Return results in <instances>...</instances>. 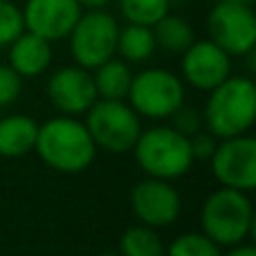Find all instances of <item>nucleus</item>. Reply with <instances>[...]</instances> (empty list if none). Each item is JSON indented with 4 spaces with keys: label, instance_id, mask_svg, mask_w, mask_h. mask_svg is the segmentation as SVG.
I'll return each mask as SVG.
<instances>
[{
    "label": "nucleus",
    "instance_id": "nucleus-2",
    "mask_svg": "<svg viewBox=\"0 0 256 256\" xmlns=\"http://www.w3.org/2000/svg\"><path fill=\"white\" fill-rule=\"evenodd\" d=\"M204 128L216 140L245 135L256 122V86L250 76H227L209 90L202 112Z\"/></svg>",
    "mask_w": 256,
    "mask_h": 256
},
{
    "label": "nucleus",
    "instance_id": "nucleus-9",
    "mask_svg": "<svg viewBox=\"0 0 256 256\" xmlns=\"http://www.w3.org/2000/svg\"><path fill=\"white\" fill-rule=\"evenodd\" d=\"M209 166L220 186L250 194L256 186V140L248 132L218 140Z\"/></svg>",
    "mask_w": 256,
    "mask_h": 256
},
{
    "label": "nucleus",
    "instance_id": "nucleus-29",
    "mask_svg": "<svg viewBox=\"0 0 256 256\" xmlns=\"http://www.w3.org/2000/svg\"><path fill=\"white\" fill-rule=\"evenodd\" d=\"M99 256H120V254H115V252H104V254H99Z\"/></svg>",
    "mask_w": 256,
    "mask_h": 256
},
{
    "label": "nucleus",
    "instance_id": "nucleus-11",
    "mask_svg": "<svg viewBox=\"0 0 256 256\" xmlns=\"http://www.w3.org/2000/svg\"><path fill=\"white\" fill-rule=\"evenodd\" d=\"M48 99L61 115L79 117L97 102L92 72L81 66H63L52 72L48 81Z\"/></svg>",
    "mask_w": 256,
    "mask_h": 256
},
{
    "label": "nucleus",
    "instance_id": "nucleus-27",
    "mask_svg": "<svg viewBox=\"0 0 256 256\" xmlns=\"http://www.w3.org/2000/svg\"><path fill=\"white\" fill-rule=\"evenodd\" d=\"M81 7H88V9H104L110 0H76Z\"/></svg>",
    "mask_w": 256,
    "mask_h": 256
},
{
    "label": "nucleus",
    "instance_id": "nucleus-24",
    "mask_svg": "<svg viewBox=\"0 0 256 256\" xmlns=\"http://www.w3.org/2000/svg\"><path fill=\"white\" fill-rule=\"evenodd\" d=\"M22 92V76L12 66H0V106H12Z\"/></svg>",
    "mask_w": 256,
    "mask_h": 256
},
{
    "label": "nucleus",
    "instance_id": "nucleus-1",
    "mask_svg": "<svg viewBox=\"0 0 256 256\" xmlns=\"http://www.w3.org/2000/svg\"><path fill=\"white\" fill-rule=\"evenodd\" d=\"M34 150L50 168L58 173H81L94 162L97 146L88 128L76 117H54L38 126Z\"/></svg>",
    "mask_w": 256,
    "mask_h": 256
},
{
    "label": "nucleus",
    "instance_id": "nucleus-21",
    "mask_svg": "<svg viewBox=\"0 0 256 256\" xmlns=\"http://www.w3.org/2000/svg\"><path fill=\"white\" fill-rule=\"evenodd\" d=\"M164 256H222V248L202 232H184L171 240Z\"/></svg>",
    "mask_w": 256,
    "mask_h": 256
},
{
    "label": "nucleus",
    "instance_id": "nucleus-6",
    "mask_svg": "<svg viewBox=\"0 0 256 256\" xmlns=\"http://www.w3.org/2000/svg\"><path fill=\"white\" fill-rule=\"evenodd\" d=\"M126 99L140 117L166 120L184 104V81L171 70L148 68L132 74Z\"/></svg>",
    "mask_w": 256,
    "mask_h": 256
},
{
    "label": "nucleus",
    "instance_id": "nucleus-23",
    "mask_svg": "<svg viewBox=\"0 0 256 256\" xmlns=\"http://www.w3.org/2000/svg\"><path fill=\"white\" fill-rule=\"evenodd\" d=\"M171 120H173V124H171V126L176 128L178 132L186 135V137L196 135V132L202 130V126H204V122H202V112L196 110L194 106H186V104H182V106L178 108L176 112H173Z\"/></svg>",
    "mask_w": 256,
    "mask_h": 256
},
{
    "label": "nucleus",
    "instance_id": "nucleus-15",
    "mask_svg": "<svg viewBox=\"0 0 256 256\" xmlns=\"http://www.w3.org/2000/svg\"><path fill=\"white\" fill-rule=\"evenodd\" d=\"M38 135V124L30 115H7L0 120V155L22 158L32 153Z\"/></svg>",
    "mask_w": 256,
    "mask_h": 256
},
{
    "label": "nucleus",
    "instance_id": "nucleus-4",
    "mask_svg": "<svg viewBox=\"0 0 256 256\" xmlns=\"http://www.w3.org/2000/svg\"><path fill=\"white\" fill-rule=\"evenodd\" d=\"M132 153L137 166L148 178H160V180L182 178L194 166L189 137L178 132L173 126L142 128Z\"/></svg>",
    "mask_w": 256,
    "mask_h": 256
},
{
    "label": "nucleus",
    "instance_id": "nucleus-17",
    "mask_svg": "<svg viewBox=\"0 0 256 256\" xmlns=\"http://www.w3.org/2000/svg\"><path fill=\"white\" fill-rule=\"evenodd\" d=\"M158 45H155L153 30L146 25H135L128 22L126 27H120L117 34V54L124 58L126 63H144L155 54Z\"/></svg>",
    "mask_w": 256,
    "mask_h": 256
},
{
    "label": "nucleus",
    "instance_id": "nucleus-16",
    "mask_svg": "<svg viewBox=\"0 0 256 256\" xmlns=\"http://www.w3.org/2000/svg\"><path fill=\"white\" fill-rule=\"evenodd\" d=\"M94 88L99 99H126L132 81V70L124 58H108L94 68Z\"/></svg>",
    "mask_w": 256,
    "mask_h": 256
},
{
    "label": "nucleus",
    "instance_id": "nucleus-7",
    "mask_svg": "<svg viewBox=\"0 0 256 256\" xmlns=\"http://www.w3.org/2000/svg\"><path fill=\"white\" fill-rule=\"evenodd\" d=\"M117 34L120 25L112 14L104 9H90L88 14H81L68 34L74 63L86 70H94L104 61L112 58L117 54Z\"/></svg>",
    "mask_w": 256,
    "mask_h": 256
},
{
    "label": "nucleus",
    "instance_id": "nucleus-10",
    "mask_svg": "<svg viewBox=\"0 0 256 256\" xmlns=\"http://www.w3.org/2000/svg\"><path fill=\"white\" fill-rule=\"evenodd\" d=\"M130 209L142 225L162 230L178 220L182 212V198L171 180L148 178L130 189Z\"/></svg>",
    "mask_w": 256,
    "mask_h": 256
},
{
    "label": "nucleus",
    "instance_id": "nucleus-19",
    "mask_svg": "<svg viewBox=\"0 0 256 256\" xmlns=\"http://www.w3.org/2000/svg\"><path fill=\"white\" fill-rule=\"evenodd\" d=\"M166 245L158 230L148 225H132L120 238V256H164Z\"/></svg>",
    "mask_w": 256,
    "mask_h": 256
},
{
    "label": "nucleus",
    "instance_id": "nucleus-20",
    "mask_svg": "<svg viewBox=\"0 0 256 256\" xmlns=\"http://www.w3.org/2000/svg\"><path fill=\"white\" fill-rule=\"evenodd\" d=\"M171 9V0H120V12L128 22L153 27Z\"/></svg>",
    "mask_w": 256,
    "mask_h": 256
},
{
    "label": "nucleus",
    "instance_id": "nucleus-22",
    "mask_svg": "<svg viewBox=\"0 0 256 256\" xmlns=\"http://www.w3.org/2000/svg\"><path fill=\"white\" fill-rule=\"evenodd\" d=\"M22 32H25L22 12L12 0H0V48H7Z\"/></svg>",
    "mask_w": 256,
    "mask_h": 256
},
{
    "label": "nucleus",
    "instance_id": "nucleus-13",
    "mask_svg": "<svg viewBox=\"0 0 256 256\" xmlns=\"http://www.w3.org/2000/svg\"><path fill=\"white\" fill-rule=\"evenodd\" d=\"M76 0H27L22 12L25 30L40 36L45 40H61L68 38L72 27L76 25L81 12Z\"/></svg>",
    "mask_w": 256,
    "mask_h": 256
},
{
    "label": "nucleus",
    "instance_id": "nucleus-8",
    "mask_svg": "<svg viewBox=\"0 0 256 256\" xmlns=\"http://www.w3.org/2000/svg\"><path fill=\"white\" fill-rule=\"evenodd\" d=\"M209 38L230 56H245L256 45V16L252 4L218 0L207 16Z\"/></svg>",
    "mask_w": 256,
    "mask_h": 256
},
{
    "label": "nucleus",
    "instance_id": "nucleus-5",
    "mask_svg": "<svg viewBox=\"0 0 256 256\" xmlns=\"http://www.w3.org/2000/svg\"><path fill=\"white\" fill-rule=\"evenodd\" d=\"M84 124L97 148L115 155L130 153L142 132L140 115L126 99H97L86 112Z\"/></svg>",
    "mask_w": 256,
    "mask_h": 256
},
{
    "label": "nucleus",
    "instance_id": "nucleus-14",
    "mask_svg": "<svg viewBox=\"0 0 256 256\" xmlns=\"http://www.w3.org/2000/svg\"><path fill=\"white\" fill-rule=\"evenodd\" d=\"M9 48V66L22 76V79H32V76L43 74L52 63V45L50 40L40 38V36L32 34V32H22L18 34Z\"/></svg>",
    "mask_w": 256,
    "mask_h": 256
},
{
    "label": "nucleus",
    "instance_id": "nucleus-26",
    "mask_svg": "<svg viewBox=\"0 0 256 256\" xmlns=\"http://www.w3.org/2000/svg\"><path fill=\"white\" fill-rule=\"evenodd\" d=\"M222 256H256V250L252 248V245H248V243H240V245L230 248V252L222 254Z\"/></svg>",
    "mask_w": 256,
    "mask_h": 256
},
{
    "label": "nucleus",
    "instance_id": "nucleus-28",
    "mask_svg": "<svg viewBox=\"0 0 256 256\" xmlns=\"http://www.w3.org/2000/svg\"><path fill=\"white\" fill-rule=\"evenodd\" d=\"M227 2H243V4H252L254 0H227Z\"/></svg>",
    "mask_w": 256,
    "mask_h": 256
},
{
    "label": "nucleus",
    "instance_id": "nucleus-3",
    "mask_svg": "<svg viewBox=\"0 0 256 256\" xmlns=\"http://www.w3.org/2000/svg\"><path fill=\"white\" fill-rule=\"evenodd\" d=\"M200 227L220 248H234L248 240L254 227V204L248 191L220 186L207 196L200 209Z\"/></svg>",
    "mask_w": 256,
    "mask_h": 256
},
{
    "label": "nucleus",
    "instance_id": "nucleus-12",
    "mask_svg": "<svg viewBox=\"0 0 256 256\" xmlns=\"http://www.w3.org/2000/svg\"><path fill=\"white\" fill-rule=\"evenodd\" d=\"M182 81L191 88L209 92L232 74V56L212 38L194 40L182 52Z\"/></svg>",
    "mask_w": 256,
    "mask_h": 256
},
{
    "label": "nucleus",
    "instance_id": "nucleus-18",
    "mask_svg": "<svg viewBox=\"0 0 256 256\" xmlns=\"http://www.w3.org/2000/svg\"><path fill=\"white\" fill-rule=\"evenodd\" d=\"M150 30H153L155 36V45L171 54H182L196 40L194 27L182 16H176V14L162 16Z\"/></svg>",
    "mask_w": 256,
    "mask_h": 256
},
{
    "label": "nucleus",
    "instance_id": "nucleus-25",
    "mask_svg": "<svg viewBox=\"0 0 256 256\" xmlns=\"http://www.w3.org/2000/svg\"><path fill=\"white\" fill-rule=\"evenodd\" d=\"M189 144H191L194 162H209V158H212L214 150H216L218 140L209 130H198L196 135L189 137Z\"/></svg>",
    "mask_w": 256,
    "mask_h": 256
}]
</instances>
